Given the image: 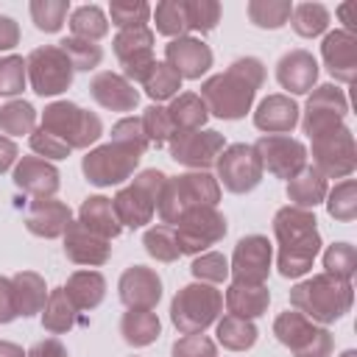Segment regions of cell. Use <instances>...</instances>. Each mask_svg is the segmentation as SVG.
<instances>
[{"mask_svg":"<svg viewBox=\"0 0 357 357\" xmlns=\"http://www.w3.org/2000/svg\"><path fill=\"white\" fill-rule=\"evenodd\" d=\"M265 84V67L259 59L245 56L231 61V67L220 75H212L201 84V100L206 112L220 120H240L254 103L257 89Z\"/></svg>","mask_w":357,"mask_h":357,"instance_id":"1","label":"cell"},{"mask_svg":"<svg viewBox=\"0 0 357 357\" xmlns=\"http://www.w3.org/2000/svg\"><path fill=\"white\" fill-rule=\"evenodd\" d=\"M315 223L318 220L310 209L284 206L276 212L273 234L279 243V273L284 279L304 276L312 268L315 254L321 248V234Z\"/></svg>","mask_w":357,"mask_h":357,"instance_id":"2","label":"cell"},{"mask_svg":"<svg viewBox=\"0 0 357 357\" xmlns=\"http://www.w3.org/2000/svg\"><path fill=\"white\" fill-rule=\"evenodd\" d=\"M351 298H354L351 282L329 276V273H315L312 279L298 282L290 290L293 310L318 324H332L343 318L351 307Z\"/></svg>","mask_w":357,"mask_h":357,"instance_id":"3","label":"cell"},{"mask_svg":"<svg viewBox=\"0 0 357 357\" xmlns=\"http://www.w3.org/2000/svg\"><path fill=\"white\" fill-rule=\"evenodd\" d=\"M220 201V184L215 176L206 170H192L181 173L173 178H165L162 192H159V218L167 226H176L178 218L195 206H215Z\"/></svg>","mask_w":357,"mask_h":357,"instance_id":"4","label":"cell"},{"mask_svg":"<svg viewBox=\"0 0 357 357\" xmlns=\"http://www.w3.org/2000/svg\"><path fill=\"white\" fill-rule=\"evenodd\" d=\"M223 310V293L206 282L181 287L170 304V321L181 335H201L209 324L218 321Z\"/></svg>","mask_w":357,"mask_h":357,"instance_id":"5","label":"cell"},{"mask_svg":"<svg viewBox=\"0 0 357 357\" xmlns=\"http://www.w3.org/2000/svg\"><path fill=\"white\" fill-rule=\"evenodd\" d=\"M42 131L53 134L56 139H61L70 151L73 148H89L92 142L100 139L103 126L100 117L70 103V100H56L42 112Z\"/></svg>","mask_w":357,"mask_h":357,"instance_id":"6","label":"cell"},{"mask_svg":"<svg viewBox=\"0 0 357 357\" xmlns=\"http://www.w3.org/2000/svg\"><path fill=\"white\" fill-rule=\"evenodd\" d=\"M165 178L167 176L162 170H153V167L151 170H142L139 176H134V181L128 187H123L112 198V206H114V215H117L120 226L139 229V226L151 223Z\"/></svg>","mask_w":357,"mask_h":357,"instance_id":"7","label":"cell"},{"mask_svg":"<svg viewBox=\"0 0 357 357\" xmlns=\"http://www.w3.org/2000/svg\"><path fill=\"white\" fill-rule=\"evenodd\" d=\"M139 159H142L139 148L126 145V142H106V145H100L84 156L81 170H84L89 184L112 187V184L126 181L134 173V167L139 165Z\"/></svg>","mask_w":357,"mask_h":357,"instance_id":"8","label":"cell"},{"mask_svg":"<svg viewBox=\"0 0 357 357\" xmlns=\"http://www.w3.org/2000/svg\"><path fill=\"white\" fill-rule=\"evenodd\" d=\"M273 335L293 351V357H329L335 346L332 335L324 326H315V321L304 318L296 310H287L273 321Z\"/></svg>","mask_w":357,"mask_h":357,"instance_id":"9","label":"cell"},{"mask_svg":"<svg viewBox=\"0 0 357 357\" xmlns=\"http://www.w3.org/2000/svg\"><path fill=\"white\" fill-rule=\"evenodd\" d=\"M25 73L31 78L33 92L42 95V98H50V95L64 92L73 84L75 70H73L70 59L61 53L59 45H45V47H36V50L28 53Z\"/></svg>","mask_w":357,"mask_h":357,"instance_id":"10","label":"cell"},{"mask_svg":"<svg viewBox=\"0 0 357 357\" xmlns=\"http://www.w3.org/2000/svg\"><path fill=\"white\" fill-rule=\"evenodd\" d=\"M357 165L354 137L346 126L312 139V167L324 178H346Z\"/></svg>","mask_w":357,"mask_h":357,"instance_id":"11","label":"cell"},{"mask_svg":"<svg viewBox=\"0 0 357 357\" xmlns=\"http://www.w3.org/2000/svg\"><path fill=\"white\" fill-rule=\"evenodd\" d=\"M173 229H176L181 254H201L209 245H215L218 240H223L226 218L215 206H195V209L184 212Z\"/></svg>","mask_w":357,"mask_h":357,"instance_id":"12","label":"cell"},{"mask_svg":"<svg viewBox=\"0 0 357 357\" xmlns=\"http://www.w3.org/2000/svg\"><path fill=\"white\" fill-rule=\"evenodd\" d=\"M215 165H218V181L234 195L251 192L262 181V162L254 145H245V142L229 145L220 151Z\"/></svg>","mask_w":357,"mask_h":357,"instance_id":"13","label":"cell"},{"mask_svg":"<svg viewBox=\"0 0 357 357\" xmlns=\"http://www.w3.org/2000/svg\"><path fill=\"white\" fill-rule=\"evenodd\" d=\"M346 112H349V103H346V95L332 86V84H321L312 89V95L307 98V112H304V134H310V139L321 137V134H329L335 128L343 126L346 120Z\"/></svg>","mask_w":357,"mask_h":357,"instance_id":"14","label":"cell"},{"mask_svg":"<svg viewBox=\"0 0 357 357\" xmlns=\"http://www.w3.org/2000/svg\"><path fill=\"white\" fill-rule=\"evenodd\" d=\"M254 151L262 162V170L273 173L276 178H293L307 167V148L304 142L287 137V134H268L254 142Z\"/></svg>","mask_w":357,"mask_h":357,"instance_id":"15","label":"cell"},{"mask_svg":"<svg viewBox=\"0 0 357 357\" xmlns=\"http://www.w3.org/2000/svg\"><path fill=\"white\" fill-rule=\"evenodd\" d=\"M226 148V139L220 131L198 128V131H176L170 137V156L178 165H187L192 170H206L218 162L220 151Z\"/></svg>","mask_w":357,"mask_h":357,"instance_id":"16","label":"cell"},{"mask_svg":"<svg viewBox=\"0 0 357 357\" xmlns=\"http://www.w3.org/2000/svg\"><path fill=\"white\" fill-rule=\"evenodd\" d=\"M114 56L123 64L126 81H145L153 70V31L151 28H126L114 36Z\"/></svg>","mask_w":357,"mask_h":357,"instance_id":"17","label":"cell"},{"mask_svg":"<svg viewBox=\"0 0 357 357\" xmlns=\"http://www.w3.org/2000/svg\"><path fill=\"white\" fill-rule=\"evenodd\" d=\"M229 273L240 284H265L271 273V243L262 234H248L234 245Z\"/></svg>","mask_w":357,"mask_h":357,"instance_id":"18","label":"cell"},{"mask_svg":"<svg viewBox=\"0 0 357 357\" xmlns=\"http://www.w3.org/2000/svg\"><path fill=\"white\" fill-rule=\"evenodd\" d=\"M120 301L128 310H153L162 298V279L156 276L153 268L145 265H131L120 276Z\"/></svg>","mask_w":357,"mask_h":357,"instance_id":"19","label":"cell"},{"mask_svg":"<svg viewBox=\"0 0 357 357\" xmlns=\"http://www.w3.org/2000/svg\"><path fill=\"white\" fill-rule=\"evenodd\" d=\"M165 64H170L178 78H201L212 67V50L195 36H178L165 47Z\"/></svg>","mask_w":357,"mask_h":357,"instance_id":"20","label":"cell"},{"mask_svg":"<svg viewBox=\"0 0 357 357\" xmlns=\"http://www.w3.org/2000/svg\"><path fill=\"white\" fill-rule=\"evenodd\" d=\"M70 223H73L70 206L56 201V198H36L25 209V226L36 237H47V240L61 237Z\"/></svg>","mask_w":357,"mask_h":357,"instance_id":"21","label":"cell"},{"mask_svg":"<svg viewBox=\"0 0 357 357\" xmlns=\"http://www.w3.org/2000/svg\"><path fill=\"white\" fill-rule=\"evenodd\" d=\"M321 56H324V64L335 81H343V84L354 81V73H357V39H354V33H346V31L326 33V39L321 45Z\"/></svg>","mask_w":357,"mask_h":357,"instance_id":"22","label":"cell"},{"mask_svg":"<svg viewBox=\"0 0 357 357\" xmlns=\"http://www.w3.org/2000/svg\"><path fill=\"white\" fill-rule=\"evenodd\" d=\"M59 178V170L39 156H22L14 167V184L33 198H53L61 184Z\"/></svg>","mask_w":357,"mask_h":357,"instance_id":"23","label":"cell"},{"mask_svg":"<svg viewBox=\"0 0 357 357\" xmlns=\"http://www.w3.org/2000/svg\"><path fill=\"white\" fill-rule=\"evenodd\" d=\"M89 95L109 112H134L139 103V92L131 81H126L117 73H98L89 81Z\"/></svg>","mask_w":357,"mask_h":357,"instance_id":"24","label":"cell"},{"mask_svg":"<svg viewBox=\"0 0 357 357\" xmlns=\"http://www.w3.org/2000/svg\"><path fill=\"white\" fill-rule=\"evenodd\" d=\"M61 237H64V254L75 265H92L95 268V265H103L109 259V254H112V243L98 237V234H92L78 220L70 223Z\"/></svg>","mask_w":357,"mask_h":357,"instance_id":"25","label":"cell"},{"mask_svg":"<svg viewBox=\"0 0 357 357\" xmlns=\"http://www.w3.org/2000/svg\"><path fill=\"white\" fill-rule=\"evenodd\" d=\"M276 78L279 84L293 92V95H304L312 89V84L318 81V61L312 59V53L307 50H290L279 59L276 64Z\"/></svg>","mask_w":357,"mask_h":357,"instance_id":"26","label":"cell"},{"mask_svg":"<svg viewBox=\"0 0 357 357\" xmlns=\"http://www.w3.org/2000/svg\"><path fill=\"white\" fill-rule=\"evenodd\" d=\"M298 123V106L287 95H268L257 112H254V126L265 134H287Z\"/></svg>","mask_w":357,"mask_h":357,"instance_id":"27","label":"cell"},{"mask_svg":"<svg viewBox=\"0 0 357 357\" xmlns=\"http://www.w3.org/2000/svg\"><path fill=\"white\" fill-rule=\"evenodd\" d=\"M78 223H81L84 229H89L92 234L109 240V243L123 231V226H120V220H117V215H114L112 198H103V195H89V198L81 204V209H78Z\"/></svg>","mask_w":357,"mask_h":357,"instance_id":"28","label":"cell"},{"mask_svg":"<svg viewBox=\"0 0 357 357\" xmlns=\"http://www.w3.org/2000/svg\"><path fill=\"white\" fill-rule=\"evenodd\" d=\"M271 304V290L265 284H240V282H231L229 290H226V307H229V315H237V318H257L268 310Z\"/></svg>","mask_w":357,"mask_h":357,"instance_id":"29","label":"cell"},{"mask_svg":"<svg viewBox=\"0 0 357 357\" xmlns=\"http://www.w3.org/2000/svg\"><path fill=\"white\" fill-rule=\"evenodd\" d=\"M64 293L75 310H95L106 296V279L98 271H75L67 279Z\"/></svg>","mask_w":357,"mask_h":357,"instance_id":"30","label":"cell"},{"mask_svg":"<svg viewBox=\"0 0 357 357\" xmlns=\"http://www.w3.org/2000/svg\"><path fill=\"white\" fill-rule=\"evenodd\" d=\"M11 284H14V298H17V312L22 318L28 315H36L42 312L45 301H47V287H45V279L33 271H20L11 276Z\"/></svg>","mask_w":357,"mask_h":357,"instance_id":"31","label":"cell"},{"mask_svg":"<svg viewBox=\"0 0 357 357\" xmlns=\"http://www.w3.org/2000/svg\"><path fill=\"white\" fill-rule=\"evenodd\" d=\"M287 198L298 209H312L326 198V178L315 167H304L298 176L287 181Z\"/></svg>","mask_w":357,"mask_h":357,"instance_id":"32","label":"cell"},{"mask_svg":"<svg viewBox=\"0 0 357 357\" xmlns=\"http://www.w3.org/2000/svg\"><path fill=\"white\" fill-rule=\"evenodd\" d=\"M167 117L176 131H198V128H204L209 112H206V103L201 100V95L184 92V95L173 98V103L167 106Z\"/></svg>","mask_w":357,"mask_h":357,"instance_id":"33","label":"cell"},{"mask_svg":"<svg viewBox=\"0 0 357 357\" xmlns=\"http://www.w3.org/2000/svg\"><path fill=\"white\" fill-rule=\"evenodd\" d=\"M162 332L156 312L151 310H128L120 321V335L128 346H151Z\"/></svg>","mask_w":357,"mask_h":357,"instance_id":"34","label":"cell"},{"mask_svg":"<svg viewBox=\"0 0 357 357\" xmlns=\"http://www.w3.org/2000/svg\"><path fill=\"white\" fill-rule=\"evenodd\" d=\"M75 318H78V310H75L73 301L67 298L64 287L50 290V296H47V301H45V307H42V326H45L47 332H53V335H61V332L73 329Z\"/></svg>","mask_w":357,"mask_h":357,"instance_id":"35","label":"cell"},{"mask_svg":"<svg viewBox=\"0 0 357 357\" xmlns=\"http://www.w3.org/2000/svg\"><path fill=\"white\" fill-rule=\"evenodd\" d=\"M218 343L229 351H245L257 343V326L248 318L223 315L218 321Z\"/></svg>","mask_w":357,"mask_h":357,"instance_id":"36","label":"cell"},{"mask_svg":"<svg viewBox=\"0 0 357 357\" xmlns=\"http://www.w3.org/2000/svg\"><path fill=\"white\" fill-rule=\"evenodd\" d=\"M70 31H73V36H78V39L98 42L100 36L109 33V20H106V14H103L98 6H78V8L70 14Z\"/></svg>","mask_w":357,"mask_h":357,"instance_id":"37","label":"cell"},{"mask_svg":"<svg viewBox=\"0 0 357 357\" xmlns=\"http://www.w3.org/2000/svg\"><path fill=\"white\" fill-rule=\"evenodd\" d=\"M142 245L159 262H176L181 257V248H178V240H176V229L167 226V223L151 226L145 231V237H142Z\"/></svg>","mask_w":357,"mask_h":357,"instance_id":"38","label":"cell"},{"mask_svg":"<svg viewBox=\"0 0 357 357\" xmlns=\"http://www.w3.org/2000/svg\"><path fill=\"white\" fill-rule=\"evenodd\" d=\"M245 11H248V20H251L257 28H271V31H276V28H282V25L290 20L293 6H290L287 0H251Z\"/></svg>","mask_w":357,"mask_h":357,"instance_id":"39","label":"cell"},{"mask_svg":"<svg viewBox=\"0 0 357 357\" xmlns=\"http://www.w3.org/2000/svg\"><path fill=\"white\" fill-rule=\"evenodd\" d=\"M290 20H293V31H296L298 36L312 39V36H318V33L326 31V25H329V11H326L321 3H298V6L293 8Z\"/></svg>","mask_w":357,"mask_h":357,"instance_id":"40","label":"cell"},{"mask_svg":"<svg viewBox=\"0 0 357 357\" xmlns=\"http://www.w3.org/2000/svg\"><path fill=\"white\" fill-rule=\"evenodd\" d=\"M33 123H36V112L25 100H11L0 109V131L3 134H11V137L33 134Z\"/></svg>","mask_w":357,"mask_h":357,"instance_id":"41","label":"cell"},{"mask_svg":"<svg viewBox=\"0 0 357 357\" xmlns=\"http://www.w3.org/2000/svg\"><path fill=\"white\" fill-rule=\"evenodd\" d=\"M59 47H61V53L70 59L73 70H84V73H89V70H95V67L100 64V59H103L100 45L86 42V39H78V36H67V39H61Z\"/></svg>","mask_w":357,"mask_h":357,"instance_id":"42","label":"cell"},{"mask_svg":"<svg viewBox=\"0 0 357 357\" xmlns=\"http://www.w3.org/2000/svg\"><path fill=\"white\" fill-rule=\"evenodd\" d=\"M326 198H329L326 209L335 220L351 223L357 218V184H354V178H343L340 184H335V190Z\"/></svg>","mask_w":357,"mask_h":357,"instance_id":"43","label":"cell"},{"mask_svg":"<svg viewBox=\"0 0 357 357\" xmlns=\"http://www.w3.org/2000/svg\"><path fill=\"white\" fill-rule=\"evenodd\" d=\"M142 86H145L148 98H153V100H167V98H173V95L181 89V78H178V73H176L170 64L156 61L153 70L148 73V78L142 81Z\"/></svg>","mask_w":357,"mask_h":357,"instance_id":"44","label":"cell"},{"mask_svg":"<svg viewBox=\"0 0 357 357\" xmlns=\"http://www.w3.org/2000/svg\"><path fill=\"white\" fill-rule=\"evenodd\" d=\"M153 20H156V31L165 33V36H184L190 28H187V14H184V0H165L156 6L153 11Z\"/></svg>","mask_w":357,"mask_h":357,"instance_id":"45","label":"cell"},{"mask_svg":"<svg viewBox=\"0 0 357 357\" xmlns=\"http://www.w3.org/2000/svg\"><path fill=\"white\" fill-rule=\"evenodd\" d=\"M109 17L112 22L126 31V28H145L148 17H151V6L142 0H114L109 6Z\"/></svg>","mask_w":357,"mask_h":357,"instance_id":"46","label":"cell"},{"mask_svg":"<svg viewBox=\"0 0 357 357\" xmlns=\"http://www.w3.org/2000/svg\"><path fill=\"white\" fill-rule=\"evenodd\" d=\"M67 11H70L67 0H33L31 3V17H33L36 28L45 33H56L64 25Z\"/></svg>","mask_w":357,"mask_h":357,"instance_id":"47","label":"cell"},{"mask_svg":"<svg viewBox=\"0 0 357 357\" xmlns=\"http://www.w3.org/2000/svg\"><path fill=\"white\" fill-rule=\"evenodd\" d=\"M139 120H142V131H145L148 145H156L159 148V145L170 142V137L176 134V128H173L165 106H148Z\"/></svg>","mask_w":357,"mask_h":357,"instance_id":"48","label":"cell"},{"mask_svg":"<svg viewBox=\"0 0 357 357\" xmlns=\"http://www.w3.org/2000/svg\"><path fill=\"white\" fill-rule=\"evenodd\" d=\"M324 268H326L329 276H337V279L349 282L354 276V271H357V251H354V245H349V243L329 245L326 254H324Z\"/></svg>","mask_w":357,"mask_h":357,"instance_id":"49","label":"cell"},{"mask_svg":"<svg viewBox=\"0 0 357 357\" xmlns=\"http://www.w3.org/2000/svg\"><path fill=\"white\" fill-rule=\"evenodd\" d=\"M184 14H187V28L190 31L206 33L220 20V3H215V0H187Z\"/></svg>","mask_w":357,"mask_h":357,"instance_id":"50","label":"cell"},{"mask_svg":"<svg viewBox=\"0 0 357 357\" xmlns=\"http://www.w3.org/2000/svg\"><path fill=\"white\" fill-rule=\"evenodd\" d=\"M190 271H192V276L198 282H206V284L212 282L215 284V282H223L229 276V259L223 254H218V251H209V254L195 257Z\"/></svg>","mask_w":357,"mask_h":357,"instance_id":"51","label":"cell"},{"mask_svg":"<svg viewBox=\"0 0 357 357\" xmlns=\"http://www.w3.org/2000/svg\"><path fill=\"white\" fill-rule=\"evenodd\" d=\"M25 61L20 56L0 59V95H17L25 89Z\"/></svg>","mask_w":357,"mask_h":357,"instance_id":"52","label":"cell"},{"mask_svg":"<svg viewBox=\"0 0 357 357\" xmlns=\"http://www.w3.org/2000/svg\"><path fill=\"white\" fill-rule=\"evenodd\" d=\"M112 142H126V145H134L139 148L142 153L148 151V139H145V131H142V120L139 117H123L112 126Z\"/></svg>","mask_w":357,"mask_h":357,"instance_id":"53","label":"cell"},{"mask_svg":"<svg viewBox=\"0 0 357 357\" xmlns=\"http://www.w3.org/2000/svg\"><path fill=\"white\" fill-rule=\"evenodd\" d=\"M173 357H218V349L206 335H184L173 343Z\"/></svg>","mask_w":357,"mask_h":357,"instance_id":"54","label":"cell"},{"mask_svg":"<svg viewBox=\"0 0 357 357\" xmlns=\"http://www.w3.org/2000/svg\"><path fill=\"white\" fill-rule=\"evenodd\" d=\"M31 148H33V153H39L45 159H67L70 156V148L61 139H56L53 134L42 131V128H36L31 134Z\"/></svg>","mask_w":357,"mask_h":357,"instance_id":"55","label":"cell"},{"mask_svg":"<svg viewBox=\"0 0 357 357\" xmlns=\"http://www.w3.org/2000/svg\"><path fill=\"white\" fill-rule=\"evenodd\" d=\"M17 312V298H14V284L8 276H0V324L14 321Z\"/></svg>","mask_w":357,"mask_h":357,"instance_id":"56","label":"cell"},{"mask_svg":"<svg viewBox=\"0 0 357 357\" xmlns=\"http://www.w3.org/2000/svg\"><path fill=\"white\" fill-rule=\"evenodd\" d=\"M25 357H67V349L61 346V340L45 337V340L33 343V346L25 351Z\"/></svg>","mask_w":357,"mask_h":357,"instance_id":"57","label":"cell"},{"mask_svg":"<svg viewBox=\"0 0 357 357\" xmlns=\"http://www.w3.org/2000/svg\"><path fill=\"white\" fill-rule=\"evenodd\" d=\"M20 42V28L11 17L0 14V50H11Z\"/></svg>","mask_w":357,"mask_h":357,"instance_id":"58","label":"cell"},{"mask_svg":"<svg viewBox=\"0 0 357 357\" xmlns=\"http://www.w3.org/2000/svg\"><path fill=\"white\" fill-rule=\"evenodd\" d=\"M337 17L346 22V33H354L357 31V0H349V3H340L337 6Z\"/></svg>","mask_w":357,"mask_h":357,"instance_id":"59","label":"cell"},{"mask_svg":"<svg viewBox=\"0 0 357 357\" xmlns=\"http://www.w3.org/2000/svg\"><path fill=\"white\" fill-rule=\"evenodd\" d=\"M14 162H17V145H14V139L0 134V173H6Z\"/></svg>","mask_w":357,"mask_h":357,"instance_id":"60","label":"cell"},{"mask_svg":"<svg viewBox=\"0 0 357 357\" xmlns=\"http://www.w3.org/2000/svg\"><path fill=\"white\" fill-rule=\"evenodd\" d=\"M0 357H25V351L20 346H14V343L0 340Z\"/></svg>","mask_w":357,"mask_h":357,"instance_id":"61","label":"cell"},{"mask_svg":"<svg viewBox=\"0 0 357 357\" xmlns=\"http://www.w3.org/2000/svg\"><path fill=\"white\" fill-rule=\"evenodd\" d=\"M343 357H357V354H354V351L349 349V351H343Z\"/></svg>","mask_w":357,"mask_h":357,"instance_id":"62","label":"cell"}]
</instances>
